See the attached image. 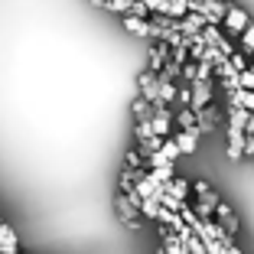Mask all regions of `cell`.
Masks as SVG:
<instances>
[{
	"label": "cell",
	"instance_id": "obj_1",
	"mask_svg": "<svg viewBox=\"0 0 254 254\" xmlns=\"http://www.w3.org/2000/svg\"><path fill=\"white\" fill-rule=\"evenodd\" d=\"M212 105V78H192L189 82V111H202Z\"/></svg>",
	"mask_w": 254,
	"mask_h": 254
},
{
	"label": "cell",
	"instance_id": "obj_2",
	"mask_svg": "<svg viewBox=\"0 0 254 254\" xmlns=\"http://www.w3.org/2000/svg\"><path fill=\"white\" fill-rule=\"evenodd\" d=\"M114 205H118V218L130 228V232H140L143 225H140V212H137V202H130L124 192L114 195Z\"/></svg>",
	"mask_w": 254,
	"mask_h": 254
},
{
	"label": "cell",
	"instance_id": "obj_3",
	"mask_svg": "<svg viewBox=\"0 0 254 254\" xmlns=\"http://www.w3.org/2000/svg\"><path fill=\"white\" fill-rule=\"evenodd\" d=\"M222 20H225V30H228V33H238V36L248 30V26H251V16H248L245 10L232 7V3H228V10H225V16H222Z\"/></svg>",
	"mask_w": 254,
	"mask_h": 254
},
{
	"label": "cell",
	"instance_id": "obj_4",
	"mask_svg": "<svg viewBox=\"0 0 254 254\" xmlns=\"http://www.w3.org/2000/svg\"><path fill=\"white\" fill-rule=\"evenodd\" d=\"M170 124H173V111H170V108H153V118H150L153 137L166 140V137H170Z\"/></svg>",
	"mask_w": 254,
	"mask_h": 254
},
{
	"label": "cell",
	"instance_id": "obj_5",
	"mask_svg": "<svg viewBox=\"0 0 254 254\" xmlns=\"http://www.w3.org/2000/svg\"><path fill=\"white\" fill-rule=\"evenodd\" d=\"M157 72H150V68H147V72H140V75H137V88H140V98H143V101H150V105H157Z\"/></svg>",
	"mask_w": 254,
	"mask_h": 254
},
{
	"label": "cell",
	"instance_id": "obj_6",
	"mask_svg": "<svg viewBox=\"0 0 254 254\" xmlns=\"http://www.w3.org/2000/svg\"><path fill=\"white\" fill-rule=\"evenodd\" d=\"M225 137H228V160H241V147H245V130L241 127H235V124H228L225 127Z\"/></svg>",
	"mask_w": 254,
	"mask_h": 254
},
{
	"label": "cell",
	"instance_id": "obj_7",
	"mask_svg": "<svg viewBox=\"0 0 254 254\" xmlns=\"http://www.w3.org/2000/svg\"><path fill=\"white\" fill-rule=\"evenodd\" d=\"M215 222L222 225L228 235H238V215H235L232 205H225L222 199H218V205H215Z\"/></svg>",
	"mask_w": 254,
	"mask_h": 254
},
{
	"label": "cell",
	"instance_id": "obj_8",
	"mask_svg": "<svg viewBox=\"0 0 254 254\" xmlns=\"http://www.w3.org/2000/svg\"><path fill=\"white\" fill-rule=\"evenodd\" d=\"M195 124H199V134H212V130L218 127V108L205 105L202 111H195Z\"/></svg>",
	"mask_w": 254,
	"mask_h": 254
},
{
	"label": "cell",
	"instance_id": "obj_9",
	"mask_svg": "<svg viewBox=\"0 0 254 254\" xmlns=\"http://www.w3.org/2000/svg\"><path fill=\"white\" fill-rule=\"evenodd\" d=\"M124 26H127V33H134V36H157V26L150 23V16L147 20H140V16H124Z\"/></svg>",
	"mask_w": 254,
	"mask_h": 254
},
{
	"label": "cell",
	"instance_id": "obj_10",
	"mask_svg": "<svg viewBox=\"0 0 254 254\" xmlns=\"http://www.w3.org/2000/svg\"><path fill=\"white\" fill-rule=\"evenodd\" d=\"M170 62V46L166 43H153V49H150V72H160V68Z\"/></svg>",
	"mask_w": 254,
	"mask_h": 254
},
{
	"label": "cell",
	"instance_id": "obj_11",
	"mask_svg": "<svg viewBox=\"0 0 254 254\" xmlns=\"http://www.w3.org/2000/svg\"><path fill=\"white\" fill-rule=\"evenodd\" d=\"M192 189H195V202H205V205H212V209L218 205V195H215V189H212L205 180H195V183H192Z\"/></svg>",
	"mask_w": 254,
	"mask_h": 254
},
{
	"label": "cell",
	"instance_id": "obj_12",
	"mask_svg": "<svg viewBox=\"0 0 254 254\" xmlns=\"http://www.w3.org/2000/svg\"><path fill=\"white\" fill-rule=\"evenodd\" d=\"M163 189H166V195L186 202V195H189V180H183V176H173L170 183H163Z\"/></svg>",
	"mask_w": 254,
	"mask_h": 254
},
{
	"label": "cell",
	"instance_id": "obj_13",
	"mask_svg": "<svg viewBox=\"0 0 254 254\" xmlns=\"http://www.w3.org/2000/svg\"><path fill=\"white\" fill-rule=\"evenodd\" d=\"M173 121L180 124V130H186V134H199V124H195V111H189V108H183L180 114H173Z\"/></svg>",
	"mask_w": 254,
	"mask_h": 254
},
{
	"label": "cell",
	"instance_id": "obj_14",
	"mask_svg": "<svg viewBox=\"0 0 254 254\" xmlns=\"http://www.w3.org/2000/svg\"><path fill=\"white\" fill-rule=\"evenodd\" d=\"M173 140H176L180 153H195V143H199V134H186V130H176V134H173Z\"/></svg>",
	"mask_w": 254,
	"mask_h": 254
},
{
	"label": "cell",
	"instance_id": "obj_15",
	"mask_svg": "<svg viewBox=\"0 0 254 254\" xmlns=\"http://www.w3.org/2000/svg\"><path fill=\"white\" fill-rule=\"evenodd\" d=\"M189 13V0H166V10L163 16H170V20H180V16Z\"/></svg>",
	"mask_w": 254,
	"mask_h": 254
},
{
	"label": "cell",
	"instance_id": "obj_16",
	"mask_svg": "<svg viewBox=\"0 0 254 254\" xmlns=\"http://www.w3.org/2000/svg\"><path fill=\"white\" fill-rule=\"evenodd\" d=\"M147 176L157 183V186H163V183H170L173 176H176V170H173V163H163V166H157V170H150Z\"/></svg>",
	"mask_w": 254,
	"mask_h": 254
},
{
	"label": "cell",
	"instance_id": "obj_17",
	"mask_svg": "<svg viewBox=\"0 0 254 254\" xmlns=\"http://www.w3.org/2000/svg\"><path fill=\"white\" fill-rule=\"evenodd\" d=\"M16 245H20V241H16V235L10 232L7 225H0V251H16Z\"/></svg>",
	"mask_w": 254,
	"mask_h": 254
},
{
	"label": "cell",
	"instance_id": "obj_18",
	"mask_svg": "<svg viewBox=\"0 0 254 254\" xmlns=\"http://www.w3.org/2000/svg\"><path fill=\"white\" fill-rule=\"evenodd\" d=\"M134 118L137 121H150V118H153V105L143 101V98H137V101H134Z\"/></svg>",
	"mask_w": 254,
	"mask_h": 254
},
{
	"label": "cell",
	"instance_id": "obj_19",
	"mask_svg": "<svg viewBox=\"0 0 254 254\" xmlns=\"http://www.w3.org/2000/svg\"><path fill=\"white\" fill-rule=\"evenodd\" d=\"M160 153H163V157L170 160V163H176V157H183V153H180V147H176V140H173V137H166V140H163Z\"/></svg>",
	"mask_w": 254,
	"mask_h": 254
},
{
	"label": "cell",
	"instance_id": "obj_20",
	"mask_svg": "<svg viewBox=\"0 0 254 254\" xmlns=\"http://www.w3.org/2000/svg\"><path fill=\"white\" fill-rule=\"evenodd\" d=\"M124 166H130V170H140L143 166V150L140 147H130L127 150V163Z\"/></svg>",
	"mask_w": 254,
	"mask_h": 254
},
{
	"label": "cell",
	"instance_id": "obj_21",
	"mask_svg": "<svg viewBox=\"0 0 254 254\" xmlns=\"http://www.w3.org/2000/svg\"><path fill=\"white\" fill-rule=\"evenodd\" d=\"M134 134H137V143H147L150 137H153V127H150V121H137Z\"/></svg>",
	"mask_w": 254,
	"mask_h": 254
},
{
	"label": "cell",
	"instance_id": "obj_22",
	"mask_svg": "<svg viewBox=\"0 0 254 254\" xmlns=\"http://www.w3.org/2000/svg\"><path fill=\"white\" fill-rule=\"evenodd\" d=\"M241 49L248 53V59H251V53H254V23L248 26L245 33H241Z\"/></svg>",
	"mask_w": 254,
	"mask_h": 254
},
{
	"label": "cell",
	"instance_id": "obj_23",
	"mask_svg": "<svg viewBox=\"0 0 254 254\" xmlns=\"http://www.w3.org/2000/svg\"><path fill=\"white\" fill-rule=\"evenodd\" d=\"M228 65H232L235 72H245V68H248V56H245V53H238V49H235V53L228 56Z\"/></svg>",
	"mask_w": 254,
	"mask_h": 254
},
{
	"label": "cell",
	"instance_id": "obj_24",
	"mask_svg": "<svg viewBox=\"0 0 254 254\" xmlns=\"http://www.w3.org/2000/svg\"><path fill=\"white\" fill-rule=\"evenodd\" d=\"M143 7H147L150 13H163V10H166V0H143Z\"/></svg>",
	"mask_w": 254,
	"mask_h": 254
},
{
	"label": "cell",
	"instance_id": "obj_25",
	"mask_svg": "<svg viewBox=\"0 0 254 254\" xmlns=\"http://www.w3.org/2000/svg\"><path fill=\"white\" fill-rule=\"evenodd\" d=\"M245 134H254V114L248 111V121H245Z\"/></svg>",
	"mask_w": 254,
	"mask_h": 254
},
{
	"label": "cell",
	"instance_id": "obj_26",
	"mask_svg": "<svg viewBox=\"0 0 254 254\" xmlns=\"http://www.w3.org/2000/svg\"><path fill=\"white\" fill-rule=\"evenodd\" d=\"M248 160H251V166H254V157H248Z\"/></svg>",
	"mask_w": 254,
	"mask_h": 254
},
{
	"label": "cell",
	"instance_id": "obj_27",
	"mask_svg": "<svg viewBox=\"0 0 254 254\" xmlns=\"http://www.w3.org/2000/svg\"><path fill=\"white\" fill-rule=\"evenodd\" d=\"M251 56H254V53H251ZM251 62H254V59H251Z\"/></svg>",
	"mask_w": 254,
	"mask_h": 254
},
{
	"label": "cell",
	"instance_id": "obj_28",
	"mask_svg": "<svg viewBox=\"0 0 254 254\" xmlns=\"http://www.w3.org/2000/svg\"><path fill=\"white\" fill-rule=\"evenodd\" d=\"M0 225H3V222H0Z\"/></svg>",
	"mask_w": 254,
	"mask_h": 254
}]
</instances>
